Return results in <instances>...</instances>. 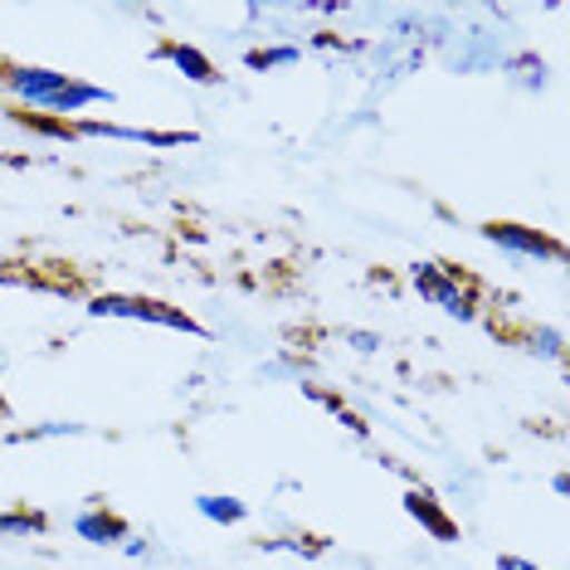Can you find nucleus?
Returning a JSON list of instances; mask_svg holds the SVG:
<instances>
[{
    "label": "nucleus",
    "instance_id": "obj_10",
    "mask_svg": "<svg viewBox=\"0 0 570 570\" xmlns=\"http://www.w3.org/2000/svg\"><path fill=\"white\" fill-rule=\"evenodd\" d=\"M79 434H88V424H73V420H49V424H30V430L6 434V444H40V439H79Z\"/></svg>",
    "mask_w": 570,
    "mask_h": 570
},
{
    "label": "nucleus",
    "instance_id": "obj_7",
    "mask_svg": "<svg viewBox=\"0 0 570 570\" xmlns=\"http://www.w3.org/2000/svg\"><path fill=\"white\" fill-rule=\"evenodd\" d=\"M157 59L171 63V69H176L186 83H205V88L219 83V69L210 63V55H200V49L186 45V40H166V45L157 49Z\"/></svg>",
    "mask_w": 570,
    "mask_h": 570
},
{
    "label": "nucleus",
    "instance_id": "obj_12",
    "mask_svg": "<svg viewBox=\"0 0 570 570\" xmlns=\"http://www.w3.org/2000/svg\"><path fill=\"white\" fill-rule=\"evenodd\" d=\"M522 342H527V352L541 356V361H566V336H561V327H531Z\"/></svg>",
    "mask_w": 570,
    "mask_h": 570
},
{
    "label": "nucleus",
    "instance_id": "obj_2",
    "mask_svg": "<svg viewBox=\"0 0 570 570\" xmlns=\"http://www.w3.org/2000/svg\"><path fill=\"white\" fill-rule=\"evenodd\" d=\"M69 83L73 73L45 69V63H0V94L16 102V112H55Z\"/></svg>",
    "mask_w": 570,
    "mask_h": 570
},
{
    "label": "nucleus",
    "instance_id": "obj_8",
    "mask_svg": "<svg viewBox=\"0 0 570 570\" xmlns=\"http://www.w3.org/2000/svg\"><path fill=\"white\" fill-rule=\"evenodd\" d=\"M196 512L205 517V522H215V527H239V522H249V502L235 498V492H200V498H196Z\"/></svg>",
    "mask_w": 570,
    "mask_h": 570
},
{
    "label": "nucleus",
    "instance_id": "obj_13",
    "mask_svg": "<svg viewBox=\"0 0 570 570\" xmlns=\"http://www.w3.org/2000/svg\"><path fill=\"white\" fill-rule=\"evenodd\" d=\"M20 127H30V132H40V137H55V141H73V122H59V118H49V112H10Z\"/></svg>",
    "mask_w": 570,
    "mask_h": 570
},
{
    "label": "nucleus",
    "instance_id": "obj_20",
    "mask_svg": "<svg viewBox=\"0 0 570 570\" xmlns=\"http://www.w3.org/2000/svg\"><path fill=\"white\" fill-rule=\"evenodd\" d=\"M551 492H556V498H566V492H570V478L556 473V478H551Z\"/></svg>",
    "mask_w": 570,
    "mask_h": 570
},
{
    "label": "nucleus",
    "instance_id": "obj_19",
    "mask_svg": "<svg viewBox=\"0 0 570 570\" xmlns=\"http://www.w3.org/2000/svg\"><path fill=\"white\" fill-rule=\"evenodd\" d=\"M498 570H541V566L527 561V556H498Z\"/></svg>",
    "mask_w": 570,
    "mask_h": 570
},
{
    "label": "nucleus",
    "instance_id": "obj_17",
    "mask_svg": "<svg viewBox=\"0 0 570 570\" xmlns=\"http://www.w3.org/2000/svg\"><path fill=\"white\" fill-rule=\"evenodd\" d=\"M336 424H342V430L352 434V439H371V424L361 420V414H356L352 405H342V410H336Z\"/></svg>",
    "mask_w": 570,
    "mask_h": 570
},
{
    "label": "nucleus",
    "instance_id": "obj_9",
    "mask_svg": "<svg viewBox=\"0 0 570 570\" xmlns=\"http://www.w3.org/2000/svg\"><path fill=\"white\" fill-rule=\"evenodd\" d=\"M303 59V45H268V49H249L244 63H249L254 73H274V69H293V63Z\"/></svg>",
    "mask_w": 570,
    "mask_h": 570
},
{
    "label": "nucleus",
    "instance_id": "obj_11",
    "mask_svg": "<svg viewBox=\"0 0 570 570\" xmlns=\"http://www.w3.org/2000/svg\"><path fill=\"white\" fill-rule=\"evenodd\" d=\"M49 531V517L45 512H30V508H10V512H0V537H45Z\"/></svg>",
    "mask_w": 570,
    "mask_h": 570
},
{
    "label": "nucleus",
    "instance_id": "obj_15",
    "mask_svg": "<svg viewBox=\"0 0 570 570\" xmlns=\"http://www.w3.org/2000/svg\"><path fill=\"white\" fill-rule=\"evenodd\" d=\"M258 551H288V556H303V561H317L327 547L313 537H268V541H258Z\"/></svg>",
    "mask_w": 570,
    "mask_h": 570
},
{
    "label": "nucleus",
    "instance_id": "obj_16",
    "mask_svg": "<svg viewBox=\"0 0 570 570\" xmlns=\"http://www.w3.org/2000/svg\"><path fill=\"white\" fill-rule=\"evenodd\" d=\"M342 342L352 346V352H361V356H375V352H381V346H385L375 332H361V327H346V332H342Z\"/></svg>",
    "mask_w": 570,
    "mask_h": 570
},
{
    "label": "nucleus",
    "instance_id": "obj_14",
    "mask_svg": "<svg viewBox=\"0 0 570 570\" xmlns=\"http://www.w3.org/2000/svg\"><path fill=\"white\" fill-rule=\"evenodd\" d=\"M502 69H512L522 79V88H547V59H537V55H512V59H502Z\"/></svg>",
    "mask_w": 570,
    "mask_h": 570
},
{
    "label": "nucleus",
    "instance_id": "obj_3",
    "mask_svg": "<svg viewBox=\"0 0 570 570\" xmlns=\"http://www.w3.org/2000/svg\"><path fill=\"white\" fill-rule=\"evenodd\" d=\"M483 239L492 244V249L512 254V258H566L561 239H551L547 229L517 225V219H492V225H483Z\"/></svg>",
    "mask_w": 570,
    "mask_h": 570
},
{
    "label": "nucleus",
    "instance_id": "obj_6",
    "mask_svg": "<svg viewBox=\"0 0 570 570\" xmlns=\"http://www.w3.org/2000/svg\"><path fill=\"white\" fill-rule=\"evenodd\" d=\"M88 317H112V322H151L157 317V297L141 293H94L88 297Z\"/></svg>",
    "mask_w": 570,
    "mask_h": 570
},
{
    "label": "nucleus",
    "instance_id": "obj_4",
    "mask_svg": "<svg viewBox=\"0 0 570 570\" xmlns=\"http://www.w3.org/2000/svg\"><path fill=\"white\" fill-rule=\"evenodd\" d=\"M405 512H410L424 531H430L434 541H459V522L449 517V508L439 502V492H434V488L410 483V488H405Z\"/></svg>",
    "mask_w": 570,
    "mask_h": 570
},
{
    "label": "nucleus",
    "instance_id": "obj_18",
    "mask_svg": "<svg viewBox=\"0 0 570 570\" xmlns=\"http://www.w3.org/2000/svg\"><path fill=\"white\" fill-rule=\"evenodd\" d=\"M122 556H127V561H147V556H151V547H147V537H127L122 541V547H118Z\"/></svg>",
    "mask_w": 570,
    "mask_h": 570
},
{
    "label": "nucleus",
    "instance_id": "obj_1",
    "mask_svg": "<svg viewBox=\"0 0 570 570\" xmlns=\"http://www.w3.org/2000/svg\"><path fill=\"white\" fill-rule=\"evenodd\" d=\"M410 283L424 303H434L439 313H449L453 322H473L478 317V293L473 278L459 264H439V258H420L410 264Z\"/></svg>",
    "mask_w": 570,
    "mask_h": 570
},
{
    "label": "nucleus",
    "instance_id": "obj_5",
    "mask_svg": "<svg viewBox=\"0 0 570 570\" xmlns=\"http://www.w3.org/2000/svg\"><path fill=\"white\" fill-rule=\"evenodd\" d=\"M73 537L88 541V547H122V541L132 537V527L98 502V508H83L79 517H73Z\"/></svg>",
    "mask_w": 570,
    "mask_h": 570
},
{
    "label": "nucleus",
    "instance_id": "obj_21",
    "mask_svg": "<svg viewBox=\"0 0 570 570\" xmlns=\"http://www.w3.org/2000/svg\"><path fill=\"white\" fill-rule=\"evenodd\" d=\"M0 410H6V400H0Z\"/></svg>",
    "mask_w": 570,
    "mask_h": 570
}]
</instances>
